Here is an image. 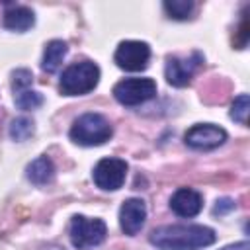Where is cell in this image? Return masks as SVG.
Wrapping results in <instances>:
<instances>
[{"mask_svg": "<svg viewBox=\"0 0 250 250\" xmlns=\"http://www.w3.org/2000/svg\"><path fill=\"white\" fill-rule=\"evenodd\" d=\"M184 141L191 148L211 150V148L221 146L227 141V131L223 127H217L211 123H199V125H193L191 129H188V133L184 135Z\"/></svg>", "mask_w": 250, "mask_h": 250, "instance_id": "8", "label": "cell"}, {"mask_svg": "<svg viewBox=\"0 0 250 250\" xmlns=\"http://www.w3.org/2000/svg\"><path fill=\"white\" fill-rule=\"evenodd\" d=\"M248 109H250V98H248V94H240L232 102L230 117L234 121H238L240 125H246L248 123Z\"/></svg>", "mask_w": 250, "mask_h": 250, "instance_id": "17", "label": "cell"}, {"mask_svg": "<svg viewBox=\"0 0 250 250\" xmlns=\"http://www.w3.org/2000/svg\"><path fill=\"white\" fill-rule=\"evenodd\" d=\"M203 62L201 53H193L189 59H180V57H168L166 61V80L172 86H188L195 74V70L199 68V64Z\"/></svg>", "mask_w": 250, "mask_h": 250, "instance_id": "9", "label": "cell"}, {"mask_svg": "<svg viewBox=\"0 0 250 250\" xmlns=\"http://www.w3.org/2000/svg\"><path fill=\"white\" fill-rule=\"evenodd\" d=\"M70 242L78 250H90L105 240L107 227L102 219H88L84 215H74L70 221Z\"/></svg>", "mask_w": 250, "mask_h": 250, "instance_id": "4", "label": "cell"}, {"mask_svg": "<svg viewBox=\"0 0 250 250\" xmlns=\"http://www.w3.org/2000/svg\"><path fill=\"white\" fill-rule=\"evenodd\" d=\"M66 53H68V47H66L64 41H61V39L49 41V43L45 45V51H43L41 68H43L45 72H49V74L57 72L59 66H61V62H62V59L66 57Z\"/></svg>", "mask_w": 250, "mask_h": 250, "instance_id": "13", "label": "cell"}, {"mask_svg": "<svg viewBox=\"0 0 250 250\" xmlns=\"http://www.w3.org/2000/svg\"><path fill=\"white\" fill-rule=\"evenodd\" d=\"M170 209L178 217H195L203 209V197L199 191L191 188H180L172 197H170Z\"/></svg>", "mask_w": 250, "mask_h": 250, "instance_id": "11", "label": "cell"}, {"mask_svg": "<svg viewBox=\"0 0 250 250\" xmlns=\"http://www.w3.org/2000/svg\"><path fill=\"white\" fill-rule=\"evenodd\" d=\"M35 23V16L27 6H8L4 12V25L12 31H27Z\"/></svg>", "mask_w": 250, "mask_h": 250, "instance_id": "12", "label": "cell"}, {"mask_svg": "<svg viewBox=\"0 0 250 250\" xmlns=\"http://www.w3.org/2000/svg\"><path fill=\"white\" fill-rule=\"evenodd\" d=\"M113 59L119 68L129 70V72H139L148 66L150 47L143 41H123L119 43Z\"/></svg>", "mask_w": 250, "mask_h": 250, "instance_id": "7", "label": "cell"}, {"mask_svg": "<svg viewBox=\"0 0 250 250\" xmlns=\"http://www.w3.org/2000/svg\"><path fill=\"white\" fill-rule=\"evenodd\" d=\"M113 129L109 121L100 113H82L70 127V139L82 146H96L109 141Z\"/></svg>", "mask_w": 250, "mask_h": 250, "instance_id": "3", "label": "cell"}, {"mask_svg": "<svg viewBox=\"0 0 250 250\" xmlns=\"http://www.w3.org/2000/svg\"><path fill=\"white\" fill-rule=\"evenodd\" d=\"M31 82H33V74H31L27 68H18V70H14V74H12V88H14V92H16V90L29 88Z\"/></svg>", "mask_w": 250, "mask_h": 250, "instance_id": "19", "label": "cell"}, {"mask_svg": "<svg viewBox=\"0 0 250 250\" xmlns=\"http://www.w3.org/2000/svg\"><path fill=\"white\" fill-rule=\"evenodd\" d=\"M145 219H146V205L139 197L127 199L121 205V209H119V225H121V230L125 234H129V236L137 234L143 229Z\"/></svg>", "mask_w": 250, "mask_h": 250, "instance_id": "10", "label": "cell"}, {"mask_svg": "<svg viewBox=\"0 0 250 250\" xmlns=\"http://www.w3.org/2000/svg\"><path fill=\"white\" fill-rule=\"evenodd\" d=\"M27 178L35 186H45L51 184L55 178V164L49 156H39L27 166Z\"/></svg>", "mask_w": 250, "mask_h": 250, "instance_id": "14", "label": "cell"}, {"mask_svg": "<svg viewBox=\"0 0 250 250\" xmlns=\"http://www.w3.org/2000/svg\"><path fill=\"white\" fill-rule=\"evenodd\" d=\"M156 82L152 78H125L113 86V98L123 105H139L154 98Z\"/></svg>", "mask_w": 250, "mask_h": 250, "instance_id": "5", "label": "cell"}, {"mask_svg": "<svg viewBox=\"0 0 250 250\" xmlns=\"http://www.w3.org/2000/svg\"><path fill=\"white\" fill-rule=\"evenodd\" d=\"M33 135V121L27 117H18L10 125V137L14 141H25Z\"/></svg>", "mask_w": 250, "mask_h": 250, "instance_id": "18", "label": "cell"}, {"mask_svg": "<svg viewBox=\"0 0 250 250\" xmlns=\"http://www.w3.org/2000/svg\"><path fill=\"white\" fill-rule=\"evenodd\" d=\"M164 10L174 20H188L189 14L193 12V2L191 0H166Z\"/></svg>", "mask_w": 250, "mask_h": 250, "instance_id": "16", "label": "cell"}, {"mask_svg": "<svg viewBox=\"0 0 250 250\" xmlns=\"http://www.w3.org/2000/svg\"><path fill=\"white\" fill-rule=\"evenodd\" d=\"M148 240L158 250H197L211 246L217 234L203 225H168L154 229Z\"/></svg>", "mask_w": 250, "mask_h": 250, "instance_id": "1", "label": "cell"}, {"mask_svg": "<svg viewBox=\"0 0 250 250\" xmlns=\"http://www.w3.org/2000/svg\"><path fill=\"white\" fill-rule=\"evenodd\" d=\"M14 102L18 105V109H23V111H31V109H37L41 104H43V96L31 88H23V90H16L14 92Z\"/></svg>", "mask_w": 250, "mask_h": 250, "instance_id": "15", "label": "cell"}, {"mask_svg": "<svg viewBox=\"0 0 250 250\" xmlns=\"http://www.w3.org/2000/svg\"><path fill=\"white\" fill-rule=\"evenodd\" d=\"M100 82V68L92 61L72 62L62 70L59 90L64 96H84L92 92Z\"/></svg>", "mask_w": 250, "mask_h": 250, "instance_id": "2", "label": "cell"}, {"mask_svg": "<svg viewBox=\"0 0 250 250\" xmlns=\"http://www.w3.org/2000/svg\"><path fill=\"white\" fill-rule=\"evenodd\" d=\"M125 176H127V162L121 158H102L92 172L94 184L105 191L119 189L125 182Z\"/></svg>", "mask_w": 250, "mask_h": 250, "instance_id": "6", "label": "cell"}, {"mask_svg": "<svg viewBox=\"0 0 250 250\" xmlns=\"http://www.w3.org/2000/svg\"><path fill=\"white\" fill-rule=\"evenodd\" d=\"M230 209H234V201H232V199H221V201H217L213 213H215V215H225V213H229Z\"/></svg>", "mask_w": 250, "mask_h": 250, "instance_id": "20", "label": "cell"}, {"mask_svg": "<svg viewBox=\"0 0 250 250\" xmlns=\"http://www.w3.org/2000/svg\"><path fill=\"white\" fill-rule=\"evenodd\" d=\"M250 246H248V242L244 240V242H238V244H232V246H227L225 250H248Z\"/></svg>", "mask_w": 250, "mask_h": 250, "instance_id": "21", "label": "cell"}]
</instances>
